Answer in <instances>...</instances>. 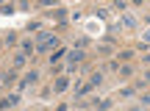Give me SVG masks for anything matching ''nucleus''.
Instances as JSON below:
<instances>
[{
  "label": "nucleus",
  "mask_w": 150,
  "mask_h": 111,
  "mask_svg": "<svg viewBox=\"0 0 150 111\" xmlns=\"http://www.w3.org/2000/svg\"><path fill=\"white\" fill-rule=\"evenodd\" d=\"M83 58H86V56H83V50H72V53H70V61H72V64L83 61Z\"/></svg>",
  "instance_id": "7ed1b4c3"
},
{
  "label": "nucleus",
  "mask_w": 150,
  "mask_h": 111,
  "mask_svg": "<svg viewBox=\"0 0 150 111\" xmlns=\"http://www.w3.org/2000/svg\"><path fill=\"white\" fill-rule=\"evenodd\" d=\"M61 56H64V50H56V53H53V56H50V64H56V61H59V58H61Z\"/></svg>",
  "instance_id": "6e6552de"
},
{
  "label": "nucleus",
  "mask_w": 150,
  "mask_h": 111,
  "mask_svg": "<svg viewBox=\"0 0 150 111\" xmlns=\"http://www.w3.org/2000/svg\"><path fill=\"white\" fill-rule=\"evenodd\" d=\"M100 81H103V75H100V72H95V75H92V81H89V83H92V86H97Z\"/></svg>",
  "instance_id": "423d86ee"
},
{
  "label": "nucleus",
  "mask_w": 150,
  "mask_h": 111,
  "mask_svg": "<svg viewBox=\"0 0 150 111\" xmlns=\"http://www.w3.org/2000/svg\"><path fill=\"white\" fill-rule=\"evenodd\" d=\"M142 83H150V72H147V75H145V81H142Z\"/></svg>",
  "instance_id": "9b49d317"
},
{
  "label": "nucleus",
  "mask_w": 150,
  "mask_h": 111,
  "mask_svg": "<svg viewBox=\"0 0 150 111\" xmlns=\"http://www.w3.org/2000/svg\"><path fill=\"white\" fill-rule=\"evenodd\" d=\"M145 39H147V42H150V31H147V33H145Z\"/></svg>",
  "instance_id": "ddd939ff"
},
{
  "label": "nucleus",
  "mask_w": 150,
  "mask_h": 111,
  "mask_svg": "<svg viewBox=\"0 0 150 111\" xmlns=\"http://www.w3.org/2000/svg\"><path fill=\"white\" fill-rule=\"evenodd\" d=\"M17 100H20L17 95H8V97H3V100H0V108H11V106H17Z\"/></svg>",
  "instance_id": "f03ea898"
},
{
  "label": "nucleus",
  "mask_w": 150,
  "mask_h": 111,
  "mask_svg": "<svg viewBox=\"0 0 150 111\" xmlns=\"http://www.w3.org/2000/svg\"><path fill=\"white\" fill-rule=\"evenodd\" d=\"M36 78H39L36 72H28L25 78H22V83H20V86H31V83H33V81H36Z\"/></svg>",
  "instance_id": "20e7f679"
},
{
  "label": "nucleus",
  "mask_w": 150,
  "mask_h": 111,
  "mask_svg": "<svg viewBox=\"0 0 150 111\" xmlns=\"http://www.w3.org/2000/svg\"><path fill=\"white\" fill-rule=\"evenodd\" d=\"M145 106H150V95H147V97H145Z\"/></svg>",
  "instance_id": "f8f14e48"
},
{
  "label": "nucleus",
  "mask_w": 150,
  "mask_h": 111,
  "mask_svg": "<svg viewBox=\"0 0 150 111\" xmlns=\"http://www.w3.org/2000/svg\"><path fill=\"white\" fill-rule=\"evenodd\" d=\"M14 78H17V75H14V72H11V69H8V72L3 75V83H11V81H14Z\"/></svg>",
  "instance_id": "0eeeda50"
},
{
  "label": "nucleus",
  "mask_w": 150,
  "mask_h": 111,
  "mask_svg": "<svg viewBox=\"0 0 150 111\" xmlns=\"http://www.w3.org/2000/svg\"><path fill=\"white\" fill-rule=\"evenodd\" d=\"M97 108H100V111H106V108H111V100H100V103H97Z\"/></svg>",
  "instance_id": "1a4fd4ad"
},
{
  "label": "nucleus",
  "mask_w": 150,
  "mask_h": 111,
  "mask_svg": "<svg viewBox=\"0 0 150 111\" xmlns=\"http://www.w3.org/2000/svg\"><path fill=\"white\" fill-rule=\"evenodd\" d=\"M42 3H45V6H53V3H56V0H42Z\"/></svg>",
  "instance_id": "9d476101"
},
{
  "label": "nucleus",
  "mask_w": 150,
  "mask_h": 111,
  "mask_svg": "<svg viewBox=\"0 0 150 111\" xmlns=\"http://www.w3.org/2000/svg\"><path fill=\"white\" fill-rule=\"evenodd\" d=\"M53 89H56V92H64V89H67V78H59V81H56V86H53Z\"/></svg>",
  "instance_id": "39448f33"
},
{
  "label": "nucleus",
  "mask_w": 150,
  "mask_h": 111,
  "mask_svg": "<svg viewBox=\"0 0 150 111\" xmlns=\"http://www.w3.org/2000/svg\"><path fill=\"white\" fill-rule=\"evenodd\" d=\"M56 45H59V42H56V36H53V33L42 31V33H39V42H36V50H39V53H47V50H53Z\"/></svg>",
  "instance_id": "f257e3e1"
}]
</instances>
